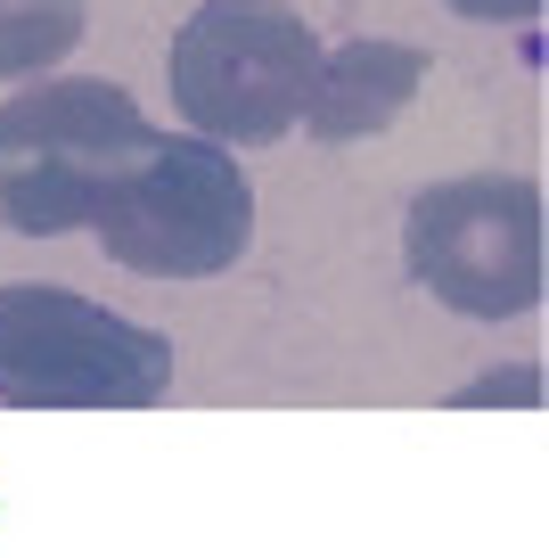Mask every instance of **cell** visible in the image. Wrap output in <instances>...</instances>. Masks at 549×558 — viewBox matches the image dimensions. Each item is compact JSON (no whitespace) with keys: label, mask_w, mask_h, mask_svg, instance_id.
<instances>
[{"label":"cell","mask_w":549,"mask_h":558,"mask_svg":"<svg viewBox=\"0 0 549 558\" xmlns=\"http://www.w3.org/2000/svg\"><path fill=\"white\" fill-rule=\"evenodd\" d=\"M402 263L460 320L533 313L541 304V190L516 173L435 181L402 214Z\"/></svg>","instance_id":"obj_5"},{"label":"cell","mask_w":549,"mask_h":558,"mask_svg":"<svg viewBox=\"0 0 549 558\" xmlns=\"http://www.w3.org/2000/svg\"><path fill=\"white\" fill-rule=\"evenodd\" d=\"M156 123L132 90L99 74H58L0 107V230L17 239H66L90 230L99 206L123 190Z\"/></svg>","instance_id":"obj_1"},{"label":"cell","mask_w":549,"mask_h":558,"mask_svg":"<svg viewBox=\"0 0 549 558\" xmlns=\"http://www.w3.org/2000/svg\"><path fill=\"white\" fill-rule=\"evenodd\" d=\"M164 395L172 337L50 279L0 288V402L9 411H148Z\"/></svg>","instance_id":"obj_2"},{"label":"cell","mask_w":549,"mask_h":558,"mask_svg":"<svg viewBox=\"0 0 549 558\" xmlns=\"http://www.w3.org/2000/svg\"><path fill=\"white\" fill-rule=\"evenodd\" d=\"M107 263L139 279H213L255 246V190L206 132H156L90 222Z\"/></svg>","instance_id":"obj_4"},{"label":"cell","mask_w":549,"mask_h":558,"mask_svg":"<svg viewBox=\"0 0 549 558\" xmlns=\"http://www.w3.org/2000/svg\"><path fill=\"white\" fill-rule=\"evenodd\" d=\"M320 41L288 0H206L172 34V107L222 148H271L304 116Z\"/></svg>","instance_id":"obj_3"},{"label":"cell","mask_w":549,"mask_h":558,"mask_svg":"<svg viewBox=\"0 0 549 558\" xmlns=\"http://www.w3.org/2000/svg\"><path fill=\"white\" fill-rule=\"evenodd\" d=\"M83 41V0H0V83L50 74Z\"/></svg>","instance_id":"obj_7"},{"label":"cell","mask_w":549,"mask_h":558,"mask_svg":"<svg viewBox=\"0 0 549 558\" xmlns=\"http://www.w3.org/2000/svg\"><path fill=\"white\" fill-rule=\"evenodd\" d=\"M443 9H460L476 25H533L541 17V0H443Z\"/></svg>","instance_id":"obj_8"},{"label":"cell","mask_w":549,"mask_h":558,"mask_svg":"<svg viewBox=\"0 0 549 558\" xmlns=\"http://www.w3.org/2000/svg\"><path fill=\"white\" fill-rule=\"evenodd\" d=\"M418 83H427V50L418 41H337L312 66V90H304L295 123H312V140H328V148L378 140L418 99Z\"/></svg>","instance_id":"obj_6"}]
</instances>
